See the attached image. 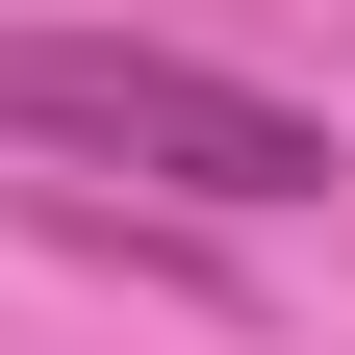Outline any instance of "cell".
<instances>
[{
	"label": "cell",
	"mask_w": 355,
	"mask_h": 355,
	"mask_svg": "<svg viewBox=\"0 0 355 355\" xmlns=\"http://www.w3.org/2000/svg\"><path fill=\"white\" fill-rule=\"evenodd\" d=\"M0 153H76V178H178V203H330V127L229 51H153V26H0Z\"/></svg>",
	"instance_id": "cell-1"
}]
</instances>
